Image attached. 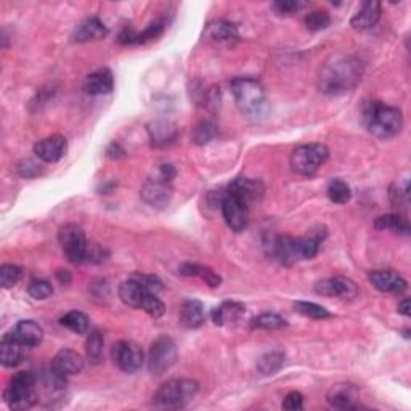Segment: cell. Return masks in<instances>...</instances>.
<instances>
[{
	"label": "cell",
	"instance_id": "6da1fadb",
	"mask_svg": "<svg viewBox=\"0 0 411 411\" xmlns=\"http://www.w3.org/2000/svg\"><path fill=\"white\" fill-rule=\"evenodd\" d=\"M363 64L357 56L336 55L323 64L318 76V87L325 95H342L354 90L362 81Z\"/></svg>",
	"mask_w": 411,
	"mask_h": 411
},
{
	"label": "cell",
	"instance_id": "7a4b0ae2",
	"mask_svg": "<svg viewBox=\"0 0 411 411\" xmlns=\"http://www.w3.org/2000/svg\"><path fill=\"white\" fill-rule=\"evenodd\" d=\"M232 93L242 113L259 119L267 113V95L259 81L252 78H237L232 81Z\"/></svg>",
	"mask_w": 411,
	"mask_h": 411
},
{
	"label": "cell",
	"instance_id": "3957f363",
	"mask_svg": "<svg viewBox=\"0 0 411 411\" xmlns=\"http://www.w3.org/2000/svg\"><path fill=\"white\" fill-rule=\"evenodd\" d=\"M365 122L368 131L374 137L387 140L400 133L403 116L402 111L395 107H387L381 102H371L365 109Z\"/></svg>",
	"mask_w": 411,
	"mask_h": 411
},
{
	"label": "cell",
	"instance_id": "277c9868",
	"mask_svg": "<svg viewBox=\"0 0 411 411\" xmlns=\"http://www.w3.org/2000/svg\"><path fill=\"white\" fill-rule=\"evenodd\" d=\"M199 386L193 379H170L164 383L153 395V402L157 407L180 408L190 403L198 393Z\"/></svg>",
	"mask_w": 411,
	"mask_h": 411
},
{
	"label": "cell",
	"instance_id": "5b68a950",
	"mask_svg": "<svg viewBox=\"0 0 411 411\" xmlns=\"http://www.w3.org/2000/svg\"><path fill=\"white\" fill-rule=\"evenodd\" d=\"M37 378L31 371L16 373L5 391V402L11 410H29L37 403Z\"/></svg>",
	"mask_w": 411,
	"mask_h": 411
},
{
	"label": "cell",
	"instance_id": "8992f818",
	"mask_svg": "<svg viewBox=\"0 0 411 411\" xmlns=\"http://www.w3.org/2000/svg\"><path fill=\"white\" fill-rule=\"evenodd\" d=\"M330 157V151L321 143L301 145L291 153V167L301 175H314Z\"/></svg>",
	"mask_w": 411,
	"mask_h": 411
},
{
	"label": "cell",
	"instance_id": "52a82bcc",
	"mask_svg": "<svg viewBox=\"0 0 411 411\" xmlns=\"http://www.w3.org/2000/svg\"><path fill=\"white\" fill-rule=\"evenodd\" d=\"M267 254L283 266H292L302 259L301 238L286 237V234H273L266 242Z\"/></svg>",
	"mask_w": 411,
	"mask_h": 411
},
{
	"label": "cell",
	"instance_id": "ba28073f",
	"mask_svg": "<svg viewBox=\"0 0 411 411\" xmlns=\"http://www.w3.org/2000/svg\"><path fill=\"white\" fill-rule=\"evenodd\" d=\"M58 239H60V244L63 248L64 256L71 263H82L85 262L87 256V244L85 233L79 225L76 224H66L60 228V233H58Z\"/></svg>",
	"mask_w": 411,
	"mask_h": 411
},
{
	"label": "cell",
	"instance_id": "9c48e42d",
	"mask_svg": "<svg viewBox=\"0 0 411 411\" xmlns=\"http://www.w3.org/2000/svg\"><path fill=\"white\" fill-rule=\"evenodd\" d=\"M179 358L177 345L170 338H160L151 344L148 352L150 373L160 376L175 365Z\"/></svg>",
	"mask_w": 411,
	"mask_h": 411
},
{
	"label": "cell",
	"instance_id": "30bf717a",
	"mask_svg": "<svg viewBox=\"0 0 411 411\" xmlns=\"http://www.w3.org/2000/svg\"><path fill=\"white\" fill-rule=\"evenodd\" d=\"M111 357H113L117 368L124 373H135L142 368L145 362L143 350L138 344L132 340H119L111 349Z\"/></svg>",
	"mask_w": 411,
	"mask_h": 411
},
{
	"label": "cell",
	"instance_id": "8fae6325",
	"mask_svg": "<svg viewBox=\"0 0 411 411\" xmlns=\"http://www.w3.org/2000/svg\"><path fill=\"white\" fill-rule=\"evenodd\" d=\"M315 292L325 297H339L342 301H354L358 296V286L350 278L334 277L318 281L315 286Z\"/></svg>",
	"mask_w": 411,
	"mask_h": 411
},
{
	"label": "cell",
	"instance_id": "7c38bea8",
	"mask_svg": "<svg viewBox=\"0 0 411 411\" xmlns=\"http://www.w3.org/2000/svg\"><path fill=\"white\" fill-rule=\"evenodd\" d=\"M222 214L227 225L232 228L233 232H243L248 227V217H249V206L243 203L242 199L234 198L232 195H225L222 199Z\"/></svg>",
	"mask_w": 411,
	"mask_h": 411
},
{
	"label": "cell",
	"instance_id": "4fadbf2b",
	"mask_svg": "<svg viewBox=\"0 0 411 411\" xmlns=\"http://www.w3.org/2000/svg\"><path fill=\"white\" fill-rule=\"evenodd\" d=\"M140 195H142L143 201L146 204H150L151 208L162 209V208H166V206H169L170 201H172L174 190L169 181L155 179V180L146 181V184L142 186Z\"/></svg>",
	"mask_w": 411,
	"mask_h": 411
},
{
	"label": "cell",
	"instance_id": "5bb4252c",
	"mask_svg": "<svg viewBox=\"0 0 411 411\" xmlns=\"http://www.w3.org/2000/svg\"><path fill=\"white\" fill-rule=\"evenodd\" d=\"M68 151V142L63 135H50V137L42 138L40 142L34 145V155L40 161L54 164L61 160Z\"/></svg>",
	"mask_w": 411,
	"mask_h": 411
},
{
	"label": "cell",
	"instance_id": "9a60e30c",
	"mask_svg": "<svg viewBox=\"0 0 411 411\" xmlns=\"http://www.w3.org/2000/svg\"><path fill=\"white\" fill-rule=\"evenodd\" d=\"M368 278L376 290L387 294H402L407 291V281L393 270H374Z\"/></svg>",
	"mask_w": 411,
	"mask_h": 411
},
{
	"label": "cell",
	"instance_id": "2e32d148",
	"mask_svg": "<svg viewBox=\"0 0 411 411\" xmlns=\"http://www.w3.org/2000/svg\"><path fill=\"white\" fill-rule=\"evenodd\" d=\"M227 195H232L234 198L242 199L243 203L251 204L254 201H259L263 195V185L261 180L256 179H237L233 180L230 186H228Z\"/></svg>",
	"mask_w": 411,
	"mask_h": 411
},
{
	"label": "cell",
	"instance_id": "e0dca14e",
	"mask_svg": "<svg viewBox=\"0 0 411 411\" xmlns=\"http://www.w3.org/2000/svg\"><path fill=\"white\" fill-rule=\"evenodd\" d=\"M8 336L18 340L21 345H25V347H34V345L42 342L44 330L36 321L23 320L16 323L13 331H11Z\"/></svg>",
	"mask_w": 411,
	"mask_h": 411
},
{
	"label": "cell",
	"instance_id": "ac0fdd59",
	"mask_svg": "<svg viewBox=\"0 0 411 411\" xmlns=\"http://www.w3.org/2000/svg\"><path fill=\"white\" fill-rule=\"evenodd\" d=\"M148 294H151V292H148V290H146L138 277L126 280L124 283L119 286L121 301L132 309H142L145 299Z\"/></svg>",
	"mask_w": 411,
	"mask_h": 411
},
{
	"label": "cell",
	"instance_id": "d6986e66",
	"mask_svg": "<svg viewBox=\"0 0 411 411\" xmlns=\"http://www.w3.org/2000/svg\"><path fill=\"white\" fill-rule=\"evenodd\" d=\"M108 36V28L105 26V23L102 20L95 18H87L81 23V25L74 29L73 32V40L78 44L90 42V40H98Z\"/></svg>",
	"mask_w": 411,
	"mask_h": 411
},
{
	"label": "cell",
	"instance_id": "ffe728a7",
	"mask_svg": "<svg viewBox=\"0 0 411 411\" xmlns=\"http://www.w3.org/2000/svg\"><path fill=\"white\" fill-rule=\"evenodd\" d=\"M84 89L89 95H95V97L108 95V93H111L114 89L113 73H111L108 68L97 69L95 73L87 76Z\"/></svg>",
	"mask_w": 411,
	"mask_h": 411
},
{
	"label": "cell",
	"instance_id": "44dd1931",
	"mask_svg": "<svg viewBox=\"0 0 411 411\" xmlns=\"http://www.w3.org/2000/svg\"><path fill=\"white\" fill-rule=\"evenodd\" d=\"M50 367L64 376H73L82 371V368H84V360H82V357L78 352H74L71 349H63L54 357Z\"/></svg>",
	"mask_w": 411,
	"mask_h": 411
},
{
	"label": "cell",
	"instance_id": "7402d4cb",
	"mask_svg": "<svg viewBox=\"0 0 411 411\" xmlns=\"http://www.w3.org/2000/svg\"><path fill=\"white\" fill-rule=\"evenodd\" d=\"M358 391L352 384H338L328 393V403L338 410H355Z\"/></svg>",
	"mask_w": 411,
	"mask_h": 411
},
{
	"label": "cell",
	"instance_id": "603a6c76",
	"mask_svg": "<svg viewBox=\"0 0 411 411\" xmlns=\"http://www.w3.org/2000/svg\"><path fill=\"white\" fill-rule=\"evenodd\" d=\"M379 18H381V4L376 2V0H368V2H363L357 13L352 16L350 25L355 29H369L378 25Z\"/></svg>",
	"mask_w": 411,
	"mask_h": 411
},
{
	"label": "cell",
	"instance_id": "cb8c5ba5",
	"mask_svg": "<svg viewBox=\"0 0 411 411\" xmlns=\"http://www.w3.org/2000/svg\"><path fill=\"white\" fill-rule=\"evenodd\" d=\"M246 309L243 304L239 302H232V301H227L219 307H215L213 310V321L215 323L217 326H227V325H233V323H237L242 316L244 315Z\"/></svg>",
	"mask_w": 411,
	"mask_h": 411
},
{
	"label": "cell",
	"instance_id": "d4e9b609",
	"mask_svg": "<svg viewBox=\"0 0 411 411\" xmlns=\"http://www.w3.org/2000/svg\"><path fill=\"white\" fill-rule=\"evenodd\" d=\"M206 37L215 44H230L238 39V29L232 23L217 20L206 28Z\"/></svg>",
	"mask_w": 411,
	"mask_h": 411
},
{
	"label": "cell",
	"instance_id": "484cf974",
	"mask_svg": "<svg viewBox=\"0 0 411 411\" xmlns=\"http://www.w3.org/2000/svg\"><path fill=\"white\" fill-rule=\"evenodd\" d=\"M179 318L181 325L188 330H196V328L203 326V323L206 321L203 304L199 301H185L180 307Z\"/></svg>",
	"mask_w": 411,
	"mask_h": 411
},
{
	"label": "cell",
	"instance_id": "4316f807",
	"mask_svg": "<svg viewBox=\"0 0 411 411\" xmlns=\"http://www.w3.org/2000/svg\"><path fill=\"white\" fill-rule=\"evenodd\" d=\"M23 347L25 345H21L18 340H15L7 334L2 339V344H0V362H2V365L5 368H13L20 365L23 358Z\"/></svg>",
	"mask_w": 411,
	"mask_h": 411
},
{
	"label": "cell",
	"instance_id": "83f0119b",
	"mask_svg": "<svg viewBox=\"0 0 411 411\" xmlns=\"http://www.w3.org/2000/svg\"><path fill=\"white\" fill-rule=\"evenodd\" d=\"M148 133L150 138L155 146H166L169 143H172L175 140V126L169 121H155L148 126Z\"/></svg>",
	"mask_w": 411,
	"mask_h": 411
},
{
	"label": "cell",
	"instance_id": "f1b7e54d",
	"mask_svg": "<svg viewBox=\"0 0 411 411\" xmlns=\"http://www.w3.org/2000/svg\"><path fill=\"white\" fill-rule=\"evenodd\" d=\"M180 273L185 275V277L201 278L204 283L210 287H217L222 283V278L213 268L198 266V263H184V266H180Z\"/></svg>",
	"mask_w": 411,
	"mask_h": 411
},
{
	"label": "cell",
	"instance_id": "f546056e",
	"mask_svg": "<svg viewBox=\"0 0 411 411\" xmlns=\"http://www.w3.org/2000/svg\"><path fill=\"white\" fill-rule=\"evenodd\" d=\"M374 227L378 228V230H387V232L400 233V234L410 233L408 222L397 214H387V215L378 217L374 222Z\"/></svg>",
	"mask_w": 411,
	"mask_h": 411
},
{
	"label": "cell",
	"instance_id": "4dcf8cb0",
	"mask_svg": "<svg viewBox=\"0 0 411 411\" xmlns=\"http://www.w3.org/2000/svg\"><path fill=\"white\" fill-rule=\"evenodd\" d=\"M60 323L64 328H68L69 331H73L76 334H85L87 331H89V326H90L89 316L79 312V310H73V312H68L66 315H63Z\"/></svg>",
	"mask_w": 411,
	"mask_h": 411
},
{
	"label": "cell",
	"instance_id": "1f68e13d",
	"mask_svg": "<svg viewBox=\"0 0 411 411\" xmlns=\"http://www.w3.org/2000/svg\"><path fill=\"white\" fill-rule=\"evenodd\" d=\"M328 198L334 204H347L352 198L350 186L340 179L331 180L330 185H328Z\"/></svg>",
	"mask_w": 411,
	"mask_h": 411
},
{
	"label": "cell",
	"instance_id": "d6a6232c",
	"mask_svg": "<svg viewBox=\"0 0 411 411\" xmlns=\"http://www.w3.org/2000/svg\"><path fill=\"white\" fill-rule=\"evenodd\" d=\"M251 325L252 328H257V330L275 331V330H281V328H285L287 323L283 316H280L277 314H262L259 316H256Z\"/></svg>",
	"mask_w": 411,
	"mask_h": 411
},
{
	"label": "cell",
	"instance_id": "836d02e7",
	"mask_svg": "<svg viewBox=\"0 0 411 411\" xmlns=\"http://www.w3.org/2000/svg\"><path fill=\"white\" fill-rule=\"evenodd\" d=\"M285 363V355L281 352H270V354L263 355L259 360V371L262 374H275L280 371V368Z\"/></svg>",
	"mask_w": 411,
	"mask_h": 411
},
{
	"label": "cell",
	"instance_id": "e575fe53",
	"mask_svg": "<svg viewBox=\"0 0 411 411\" xmlns=\"http://www.w3.org/2000/svg\"><path fill=\"white\" fill-rule=\"evenodd\" d=\"M294 310L304 316H309V318L314 320H325L328 316H331V314L328 312L325 307L315 304V302H305V301H297L294 302Z\"/></svg>",
	"mask_w": 411,
	"mask_h": 411
},
{
	"label": "cell",
	"instance_id": "d590c367",
	"mask_svg": "<svg viewBox=\"0 0 411 411\" xmlns=\"http://www.w3.org/2000/svg\"><path fill=\"white\" fill-rule=\"evenodd\" d=\"M103 347H105V339L100 331H92L89 339H87L85 350L87 357L92 363H100L103 357Z\"/></svg>",
	"mask_w": 411,
	"mask_h": 411
},
{
	"label": "cell",
	"instance_id": "8d00e7d4",
	"mask_svg": "<svg viewBox=\"0 0 411 411\" xmlns=\"http://www.w3.org/2000/svg\"><path fill=\"white\" fill-rule=\"evenodd\" d=\"M217 135V127L210 121H201L193 129V142L196 145L209 143Z\"/></svg>",
	"mask_w": 411,
	"mask_h": 411
},
{
	"label": "cell",
	"instance_id": "74e56055",
	"mask_svg": "<svg viewBox=\"0 0 411 411\" xmlns=\"http://www.w3.org/2000/svg\"><path fill=\"white\" fill-rule=\"evenodd\" d=\"M21 275L23 270L18 266L5 263V266L0 268V285H2L4 290H10V287H13L21 280Z\"/></svg>",
	"mask_w": 411,
	"mask_h": 411
},
{
	"label": "cell",
	"instance_id": "f35d334b",
	"mask_svg": "<svg viewBox=\"0 0 411 411\" xmlns=\"http://www.w3.org/2000/svg\"><path fill=\"white\" fill-rule=\"evenodd\" d=\"M330 23H331V18H330V15H328V11L316 10L305 16V26H307L309 31H312V32L323 31V29H326L328 26H330Z\"/></svg>",
	"mask_w": 411,
	"mask_h": 411
},
{
	"label": "cell",
	"instance_id": "ab89813d",
	"mask_svg": "<svg viewBox=\"0 0 411 411\" xmlns=\"http://www.w3.org/2000/svg\"><path fill=\"white\" fill-rule=\"evenodd\" d=\"M28 294L36 301H44V299H49L54 294V286L47 280H36L29 285Z\"/></svg>",
	"mask_w": 411,
	"mask_h": 411
},
{
	"label": "cell",
	"instance_id": "60d3db41",
	"mask_svg": "<svg viewBox=\"0 0 411 411\" xmlns=\"http://www.w3.org/2000/svg\"><path fill=\"white\" fill-rule=\"evenodd\" d=\"M142 309L150 316H153V318H161L164 312H166V305H164V302L156 294L146 296Z\"/></svg>",
	"mask_w": 411,
	"mask_h": 411
},
{
	"label": "cell",
	"instance_id": "b9f144b4",
	"mask_svg": "<svg viewBox=\"0 0 411 411\" xmlns=\"http://www.w3.org/2000/svg\"><path fill=\"white\" fill-rule=\"evenodd\" d=\"M302 407H304V397H302L301 392L292 391L285 397V400H283V408L285 410H287V411H299V410H302Z\"/></svg>",
	"mask_w": 411,
	"mask_h": 411
},
{
	"label": "cell",
	"instance_id": "7bdbcfd3",
	"mask_svg": "<svg viewBox=\"0 0 411 411\" xmlns=\"http://www.w3.org/2000/svg\"><path fill=\"white\" fill-rule=\"evenodd\" d=\"M18 172L21 177H36L37 174H40V166L36 162H32L31 160H26L18 164Z\"/></svg>",
	"mask_w": 411,
	"mask_h": 411
},
{
	"label": "cell",
	"instance_id": "ee69618b",
	"mask_svg": "<svg viewBox=\"0 0 411 411\" xmlns=\"http://www.w3.org/2000/svg\"><path fill=\"white\" fill-rule=\"evenodd\" d=\"M273 8L281 15H291L299 8V4L294 0H283V2H275Z\"/></svg>",
	"mask_w": 411,
	"mask_h": 411
},
{
	"label": "cell",
	"instance_id": "f6af8a7d",
	"mask_svg": "<svg viewBox=\"0 0 411 411\" xmlns=\"http://www.w3.org/2000/svg\"><path fill=\"white\" fill-rule=\"evenodd\" d=\"M105 261V252L97 244H90L87 248V256H85V262H93V263H100Z\"/></svg>",
	"mask_w": 411,
	"mask_h": 411
},
{
	"label": "cell",
	"instance_id": "bcb514c9",
	"mask_svg": "<svg viewBox=\"0 0 411 411\" xmlns=\"http://www.w3.org/2000/svg\"><path fill=\"white\" fill-rule=\"evenodd\" d=\"M174 177H175L174 166H170V164H162V166H160V177H157V179H161L164 181H169V184H170V180H172Z\"/></svg>",
	"mask_w": 411,
	"mask_h": 411
},
{
	"label": "cell",
	"instance_id": "7dc6e473",
	"mask_svg": "<svg viewBox=\"0 0 411 411\" xmlns=\"http://www.w3.org/2000/svg\"><path fill=\"white\" fill-rule=\"evenodd\" d=\"M411 302L410 299H403V301L398 304V314H402L405 316H410L411 315Z\"/></svg>",
	"mask_w": 411,
	"mask_h": 411
},
{
	"label": "cell",
	"instance_id": "c3c4849f",
	"mask_svg": "<svg viewBox=\"0 0 411 411\" xmlns=\"http://www.w3.org/2000/svg\"><path fill=\"white\" fill-rule=\"evenodd\" d=\"M107 153H108L109 157H119L121 155H124V150H122L121 146L117 145V143H113V145L109 146Z\"/></svg>",
	"mask_w": 411,
	"mask_h": 411
},
{
	"label": "cell",
	"instance_id": "681fc988",
	"mask_svg": "<svg viewBox=\"0 0 411 411\" xmlns=\"http://www.w3.org/2000/svg\"><path fill=\"white\" fill-rule=\"evenodd\" d=\"M56 277L60 278L61 283H69V280H71V277H69V273L64 272V270H60V272L56 273Z\"/></svg>",
	"mask_w": 411,
	"mask_h": 411
}]
</instances>
